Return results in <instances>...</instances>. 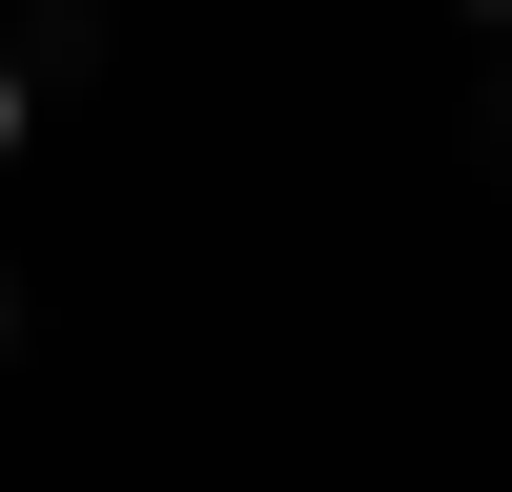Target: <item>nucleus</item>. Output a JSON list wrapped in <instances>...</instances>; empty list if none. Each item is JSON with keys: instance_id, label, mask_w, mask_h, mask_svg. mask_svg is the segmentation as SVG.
I'll return each instance as SVG.
<instances>
[{"instance_id": "obj_2", "label": "nucleus", "mask_w": 512, "mask_h": 492, "mask_svg": "<svg viewBox=\"0 0 512 492\" xmlns=\"http://www.w3.org/2000/svg\"><path fill=\"white\" fill-rule=\"evenodd\" d=\"M472 144H492V185H512V41H472Z\"/></svg>"}, {"instance_id": "obj_1", "label": "nucleus", "mask_w": 512, "mask_h": 492, "mask_svg": "<svg viewBox=\"0 0 512 492\" xmlns=\"http://www.w3.org/2000/svg\"><path fill=\"white\" fill-rule=\"evenodd\" d=\"M41 123H62V82H41V62H21V21H0V205L41 185Z\"/></svg>"}, {"instance_id": "obj_3", "label": "nucleus", "mask_w": 512, "mask_h": 492, "mask_svg": "<svg viewBox=\"0 0 512 492\" xmlns=\"http://www.w3.org/2000/svg\"><path fill=\"white\" fill-rule=\"evenodd\" d=\"M451 41H512V0H451Z\"/></svg>"}, {"instance_id": "obj_4", "label": "nucleus", "mask_w": 512, "mask_h": 492, "mask_svg": "<svg viewBox=\"0 0 512 492\" xmlns=\"http://www.w3.org/2000/svg\"><path fill=\"white\" fill-rule=\"evenodd\" d=\"M0 369H21V267H0Z\"/></svg>"}]
</instances>
